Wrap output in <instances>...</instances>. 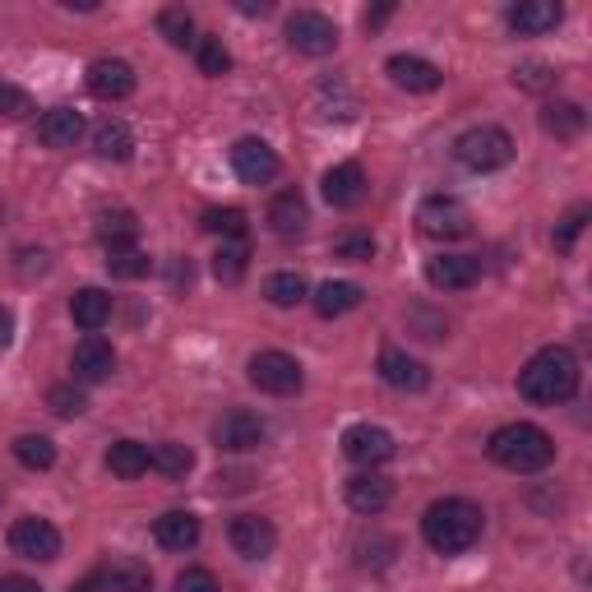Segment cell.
Wrapping results in <instances>:
<instances>
[{
  "label": "cell",
  "instance_id": "6da1fadb",
  "mask_svg": "<svg viewBox=\"0 0 592 592\" xmlns=\"http://www.w3.org/2000/svg\"><path fill=\"white\" fill-rule=\"evenodd\" d=\"M518 393L537 407L569 403L579 393V357L569 347H541V353L518 370Z\"/></svg>",
  "mask_w": 592,
  "mask_h": 592
},
{
  "label": "cell",
  "instance_id": "7a4b0ae2",
  "mask_svg": "<svg viewBox=\"0 0 592 592\" xmlns=\"http://www.w3.org/2000/svg\"><path fill=\"white\" fill-rule=\"evenodd\" d=\"M481 510L472 500H458V495H449V500H435L431 510L422 514V537H426V546L431 551H440V556H463V551H472V546L481 541Z\"/></svg>",
  "mask_w": 592,
  "mask_h": 592
},
{
  "label": "cell",
  "instance_id": "3957f363",
  "mask_svg": "<svg viewBox=\"0 0 592 592\" xmlns=\"http://www.w3.org/2000/svg\"><path fill=\"white\" fill-rule=\"evenodd\" d=\"M487 454L500 468H510L518 477H533V472H546L556 463V440L533 422H510L487 440Z\"/></svg>",
  "mask_w": 592,
  "mask_h": 592
},
{
  "label": "cell",
  "instance_id": "277c9868",
  "mask_svg": "<svg viewBox=\"0 0 592 592\" xmlns=\"http://www.w3.org/2000/svg\"><path fill=\"white\" fill-rule=\"evenodd\" d=\"M454 158L468 171H500L514 163V139L500 125H472L454 139Z\"/></svg>",
  "mask_w": 592,
  "mask_h": 592
},
{
  "label": "cell",
  "instance_id": "5b68a950",
  "mask_svg": "<svg viewBox=\"0 0 592 592\" xmlns=\"http://www.w3.org/2000/svg\"><path fill=\"white\" fill-rule=\"evenodd\" d=\"M246 370H250V384L273 393V399H292V393H301V384H305L301 361L288 357V353H278V347H269V353H255Z\"/></svg>",
  "mask_w": 592,
  "mask_h": 592
},
{
  "label": "cell",
  "instance_id": "8992f818",
  "mask_svg": "<svg viewBox=\"0 0 592 592\" xmlns=\"http://www.w3.org/2000/svg\"><path fill=\"white\" fill-rule=\"evenodd\" d=\"M416 227H422L431 241H463L472 232V213L463 200H454V194H431L416 209Z\"/></svg>",
  "mask_w": 592,
  "mask_h": 592
},
{
  "label": "cell",
  "instance_id": "52a82bcc",
  "mask_svg": "<svg viewBox=\"0 0 592 592\" xmlns=\"http://www.w3.org/2000/svg\"><path fill=\"white\" fill-rule=\"evenodd\" d=\"M288 42H292V52H301V56H328L338 47V24L328 14H320V10H297L288 19Z\"/></svg>",
  "mask_w": 592,
  "mask_h": 592
},
{
  "label": "cell",
  "instance_id": "ba28073f",
  "mask_svg": "<svg viewBox=\"0 0 592 592\" xmlns=\"http://www.w3.org/2000/svg\"><path fill=\"white\" fill-rule=\"evenodd\" d=\"M10 551L19 560H37V565H47L60 556V533H56V523L47 518H14V528H10Z\"/></svg>",
  "mask_w": 592,
  "mask_h": 592
},
{
  "label": "cell",
  "instance_id": "9c48e42d",
  "mask_svg": "<svg viewBox=\"0 0 592 592\" xmlns=\"http://www.w3.org/2000/svg\"><path fill=\"white\" fill-rule=\"evenodd\" d=\"M343 454L353 458L361 472H376L380 463L393 458V435L384 426H370V422H357L343 431Z\"/></svg>",
  "mask_w": 592,
  "mask_h": 592
},
{
  "label": "cell",
  "instance_id": "30bf717a",
  "mask_svg": "<svg viewBox=\"0 0 592 592\" xmlns=\"http://www.w3.org/2000/svg\"><path fill=\"white\" fill-rule=\"evenodd\" d=\"M265 435H269L265 416H255L246 407H232V412H223V422L213 426V445L227 449V454H246V449L265 445Z\"/></svg>",
  "mask_w": 592,
  "mask_h": 592
},
{
  "label": "cell",
  "instance_id": "8fae6325",
  "mask_svg": "<svg viewBox=\"0 0 592 592\" xmlns=\"http://www.w3.org/2000/svg\"><path fill=\"white\" fill-rule=\"evenodd\" d=\"M278 153L265 144V139H255V135H246V139H236L232 144V171L246 186H269L273 177H278Z\"/></svg>",
  "mask_w": 592,
  "mask_h": 592
},
{
  "label": "cell",
  "instance_id": "7c38bea8",
  "mask_svg": "<svg viewBox=\"0 0 592 592\" xmlns=\"http://www.w3.org/2000/svg\"><path fill=\"white\" fill-rule=\"evenodd\" d=\"M227 541H232L236 556H246V560H269L273 546H278V528H273L269 518H259V514H236L232 528H227Z\"/></svg>",
  "mask_w": 592,
  "mask_h": 592
},
{
  "label": "cell",
  "instance_id": "4fadbf2b",
  "mask_svg": "<svg viewBox=\"0 0 592 592\" xmlns=\"http://www.w3.org/2000/svg\"><path fill=\"white\" fill-rule=\"evenodd\" d=\"M380 380L389 389H399V393H422L431 384V366L407 357L403 347H384L380 353Z\"/></svg>",
  "mask_w": 592,
  "mask_h": 592
},
{
  "label": "cell",
  "instance_id": "5bb4252c",
  "mask_svg": "<svg viewBox=\"0 0 592 592\" xmlns=\"http://www.w3.org/2000/svg\"><path fill=\"white\" fill-rule=\"evenodd\" d=\"M89 93L102 102H121L135 93V70H130V60H116V56L93 60L89 65Z\"/></svg>",
  "mask_w": 592,
  "mask_h": 592
},
{
  "label": "cell",
  "instance_id": "9a60e30c",
  "mask_svg": "<svg viewBox=\"0 0 592 592\" xmlns=\"http://www.w3.org/2000/svg\"><path fill=\"white\" fill-rule=\"evenodd\" d=\"M343 495H347V504H353L357 514L376 518V514H384L389 504H393V481L380 477V472H357V477H347Z\"/></svg>",
  "mask_w": 592,
  "mask_h": 592
},
{
  "label": "cell",
  "instance_id": "2e32d148",
  "mask_svg": "<svg viewBox=\"0 0 592 592\" xmlns=\"http://www.w3.org/2000/svg\"><path fill=\"white\" fill-rule=\"evenodd\" d=\"M389 79L399 83V89H407V93H435L445 83V70L435 60H426V56H389Z\"/></svg>",
  "mask_w": 592,
  "mask_h": 592
},
{
  "label": "cell",
  "instance_id": "e0dca14e",
  "mask_svg": "<svg viewBox=\"0 0 592 592\" xmlns=\"http://www.w3.org/2000/svg\"><path fill=\"white\" fill-rule=\"evenodd\" d=\"M366 194H370V181L357 163H338L324 171V200L334 209H357V204H366Z\"/></svg>",
  "mask_w": 592,
  "mask_h": 592
},
{
  "label": "cell",
  "instance_id": "ac0fdd59",
  "mask_svg": "<svg viewBox=\"0 0 592 592\" xmlns=\"http://www.w3.org/2000/svg\"><path fill=\"white\" fill-rule=\"evenodd\" d=\"M481 278V265L472 255H435L426 259V282L440 292H463Z\"/></svg>",
  "mask_w": 592,
  "mask_h": 592
},
{
  "label": "cell",
  "instance_id": "d6986e66",
  "mask_svg": "<svg viewBox=\"0 0 592 592\" xmlns=\"http://www.w3.org/2000/svg\"><path fill=\"white\" fill-rule=\"evenodd\" d=\"M112 370H116V353H112V343H107V338L89 334V338L75 347V380L102 384L107 376H112Z\"/></svg>",
  "mask_w": 592,
  "mask_h": 592
},
{
  "label": "cell",
  "instance_id": "ffe728a7",
  "mask_svg": "<svg viewBox=\"0 0 592 592\" xmlns=\"http://www.w3.org/2000/svg\"><path fill=\"white\" fill-rule=\"evenodd\" d=\"M361 297H366V292L357 288V282L328 278V282H320V288H315L311 305H315V315H320V320H338V315H347V311H357Z\"/></svg>",
  "mask_w": 592,
  "mask_h": 592
},
{
  "label": "cell",
  "instance_id": "44dd1931",
  "mask_svg": "<svg viewBox=\"0 0 592 592\" xmlns=\"http://www.w3.org/2000/svg\"><path fill=\"white\" fill-rule=\"evenodd\" d=\"M560 19H565V10L556 5V0H518V5L510 10V29L523 33V37H537V33H551Z\"/></svg>",
  "mask_w": 592,
  "mask_h": 592
},
{
  "label": "cell",
  "instance_id": "7402d4cb",
  "mask_svg": "<svg viewBox=\"0 0 592 592\" xmlns=\"http://www.w3.org/2000/svg\"><path fill=\"white\" fill-rule=\"evenodd\" d=\"M153 537H158L163 551H190L200 541V518L190 510H167L158 523H153Z\"/></svg>",
  "mask_w": 592,
  "mask_h": 592
},
{
  "label": "cell",
  "instance_id": "603a6c76",
  "mask_svg": "<svg viewBox=\"0 0 592 592\" xmlns=\"http://www.w3.org/2000/svg\"><path fill=\"white\" fill-rule=\"evenodd\" d=\"M79 135H83V116L75 107H52V112H42V121H37V139L47 148H75Z\"/></svg>",
  "mask_w": 592,
  "mask_h": 592
},
{
  "label": "cell",
  "instance_id": "cb8c5ba5",
  "mask_svg": "<svg viewBox=\"0 0 592 592\" xmlns=\"http://www.w3.org/2000/svg\"><path fill=\"white\" fill-rule=\"evenodd\" d=\"M93 153L107 158V163H125L130 153H135V130H130L125 121H116V116L98 121L93 125Z\"/></svg>",
  "mask_w": 592,
  "mask_h": 592
},
{
  "label": "cell",
  "instance_id": "d4e9b609",
  "mask_svg": "<svg viewBox=\"0 0 592 592\" xmlns=\"http://www.w3.org/2000/svg\"><path fill=\"white\" fill-rule=\"evenodd\" d=\"M305 223H311V209H305L301 190H282V194H273V204H269V227H273L278 236H301Z\"/></svg>",
  "mask_w": 592,
  "mask_h": 592
},
{
  "label": "cell",
  "instance_id": "484cf974",
  "mask_svg": "<svg viewBox=\"0 0 592 592\" xmlns=\"http://www.w3.org/2000/svg\"><path fill=\"white\" fill-rule=\"evenodd\" d=\"M70 315H75V324L83 328V334H98V328L112 320V292H102V288H83V292H75Z\"/></svg>",
  "mask_w": 592,
  "mask_h": 592
},
{
  "label": "cell",
  "instance_id": "4316f807",
  "mask_svg": "<svg viewBox=\"0 0 592 592\" xmlns=\"http://www.w3.org/2000/svg\"><path fill=\"white\" fill-rule=\"evenodd\" d=\"M98 579H102V588H112V592H148V583H153L148 565H144V560H130V556L112 560Z\"/></svg>",
  "mask_w": 592,
  "mask_h": 592
},
{
  "label": "cell",
  "instance_id": "83f0119b",
  "mask_svg": "<svg viewBox=\"0 0 592 592\" xmlns=\"http://www.w3.org/2000/svg\"><path fill=\"white\" fill-rule=\"evenodd\" d=\"M583 125H588V112L579 102H551L541 112V130L546 135H556V139H579Z\"/></svg>",
  "mask_w": 592,
  "mask_h": 592
},
{
  "label": "cell",
  "instance_id": "f1b7e54d",
  "mask_svg": "<svg viewBox=\"0 0 592 592\" xmlns=\"http://www.w3.org/2000/svg\"><path fill=\"white\" fill-rule=\"evenodd\" d=\"M107 468H112V477L121 481H135L148 472V445L139 440H116L112 449H107Z\"/></svg>",
  "mask_w": 592,
  "mask_h": 592
},
{
  "label": "cell",
  "instance_id": "f546056e",
  "mask_svg": "<svg viewBox=\"0 0 592 592\" xmlns=\"http://www.w3.org/2000/svg\"><path fill=\"white\" fill-rule=\"evenodd\" d=\"M148 468H158L163 477L181 481V477L194 468V454H190L186 445H177V440H163V445H153V454H148Z\"/></svg>",
  "mask_w": 592,
  "mask_h": 592
},
{
  "label": "cell",
  "instance_id": "4dcf8cb0",
  "mask_svg": "<svg viewBox=\"0 0 592 592\" xmlns=\"http://www.w3.org/2000/svg\"><path fill=\"white\" fill-rule=\"evenodd\" d=\"M158 33L171 42V47H194V42H200V37H194V14L186 10V5H167L163 14H158Z\"/></svg>",
  "mask_w": 592,
  "mask_h": 592
},
{
  "label": "cell",
  "instance_id": "1f68e13d",
  "mask_svg": "<svg viewBox=\"0 0 592 592\" xmlns=\"http://www.w3.org/2000/svg\"><path fill=\"white\" fill-rule=\"evenodd\" d=\"M98 236H102V246H107V250H112V246H135V236H139L135 213H130V209H112V213H102Z\"/></svg>",
  "mask_w": 592,
  "mask_h": 592
},
{
  "label": "cell",
  "instance_id": "d6a6232c",
  "mask_svg": "<svg viewBox=\"0 0 592 592\" xmlns=\"http://www.w3.org/2000/svg\"><path fill=\"white\" fill-rule=\"evenodd\" d=\"M14 458L24 468H33V472H47L56 463V445L47 440V435H19V440H14Z\"/></svg>",
  "mask_w": 592,
  "mask_h": 592
},
{
  "label": "cell",
  "instance_id": "836d02e7",
  "mask_svg": "<svg viewBox=\"0 0 592 592\" xmlns=\"http://www.w3.org/2000/svg\"><path fill=\"white\" fill-rule=\"evenodd\" d=\"M246 259H250V250L241 246V241H223V246H217V255H213V273H217V282H241L246 278Z\"/></svg>",
  "mask_w": 592,
  "mask_h": 592
},
{
  "label": "cell",
  "instance_id": "e575fe53",
  "mask_svg": "<svg viewBox=\"0 0 592 592\" xmlns=\"http://www.w3.org/2000/svg\"><path fill=\"white\" fill-rule=\"evenodd\" d=\"M107 273L112 278H144L148 273V255L139 246H112L107 250Z\"/></svg>",
  "mask_w": 592,
  "mask_h": 592
},
{
  "label": "cell",
  "instance_id": "d590c367",
  "mask_svg": "<svg viewBox=\"0 0 592 592\" xmlns=\"http://www.w3.org/2000/svg\"><path fill=\"white\" fill-rule=\"evenodd\" d=\"M265 297H269L273 305H282V311H292V305L305 301V278H301V273H273V278L265 282Z\"/></svg>",
  "mask_w": 592,
  "mask_h": 592
},
{
  "label": "cell",
  "instance_id": "8d00e7d4",
  "mask_svg": "<svg viewBox=\"0 0 592 592\" xmlns=\"http://www.w3.org/2000/svg\"><path fill=\"white\" fill-rule=\"evenodd\" d=\"M200 227H204V232H213V236L241 241L250 223H246V213H241V209H209V213L200 217Z\"/></svg>",
  "mask_w": 592,
  "mask_h": 592
},
{
  "label": "cell",
  "instance_id": "74e56055",
  "mask_svg": "<svg viewBox=\"0 0 592 592\" xmlns=\"http://www.w3.org/2000/svg\"><path fill=\"white\" fill-rule=\"evenodd\" d=\"M514 89H523V93H546V89H556V70H551L546 60L518 65V70H514Z\"/></svg>",
  "mask_w": 592,
  "mask_h": 592
},
{
  "label": "cell",
  "instance_id": "f35d334b",
  "mask_svg": "<svg viewBox=\"0 0 592 592\" xmlns=\"http://www.w3.org/2000/svg\"><path fill=\"white\" fill-rule=\"evenodd\" d=\"M194 47H200V70H204L209 79H223V75L232 70V52H227L217 37H200Z\"/></svg>",
  "mask_w": 592,
  "mask_h": 592
},
{
  "label": "cell",
  "instance_id": "ab89813d",
  "mask_svg": "<svg viewBox=\"0 0 592 592\" xmlns=\"http://www.w3.org/2000/svg\"><path fill=\"white\" fill-rule=\"evenodd\" d=\"M47 407H52L56 416H79L83 407H89V399H83L79 384H52V389H47Z\"/></svg>",
  "mask_w": 592,
  "mask_h": 592
},
{
  "label": "cell",
  "instance_id": "60d3db41",
  "mask_svg": "<svg viewBox=\"0 0 592 592\" xmlns=\"http://www.w3.org/2000/svg\"><path fill=\"white\" fill-rule=\"evenodd\" d=\"M334 250L343 259H361V265H366V259H376V236H370V232H343L334 241Z\"/></svg>",
  "mask_w": 592,
  "mask_h": 592
},
{
  "label": "cell",
  "instance_id": "b9f144b4",
  "mask_svg": "<svg viewBox=\"0 0 592 592\" xmlns=\"http://www.w3.org/2000/svg\"><path fill=\"white\" fill-rule=\"evenodd\" d=\"M583 227H588V204L569 209V217H565V223L556 227V250H560V255H569V250H574V241L583 236Z\"/></svg>",
  "mask_w": 592,
  "mask_h": 592
},
{
  "label": "cell",
  "instance_id": "7bdbcfd3",
  "mask_svg": "<svg viewBox=\"0 0 592 592\" xmlns=\"http://www.w3.org/2000/svg\"><path fill=\"white\" fill-rule=\"evenodd\" d=\"M33 98L19 89V83H0V116H29Z\"/></svg>",
  "mask_w": 592,
  "mask_h": 592
},
{
  "label": "cell",
  "instance_id": "ee69618b",
  "mask_svg": "<svg viewBox=\"0 0 592 592\" xmlns=\"http://www.w3.org/2000/svg\"><path fill=\"white\" fill-rule=\"evenodd\" d=\"M177 592H217V579L209 569H186V574H177Z\"/></svg>",
  "mask_w": 592,
  "mask_h": 592
},
{
  "label": "cell",
  "instance_id": "f6af8a7d",
  "mask_svg": "<svg viewBox=\"0 0 592 592\" xmlns=\"http://www.w3.org/2000/svg\"><path fill=\"white\" fill-rule=\"evenodd\" d=\"M0 592H42V588L29 574H0Z\"/></svg>",
  "mask_w": 592,
  "mask_h": 592
},
{
  "label": "cell",
  "instance_id": "bcb514c9",
  "mask_svg": "<svg viewBox=\"0 0 592 592\" xmlns=\"http://www.w3.org/2000/svg\"><path fill=\"white\" fill-rule=\"evenodd\" d=\"M10 338H14V315H10V305H0V353L10 347Z\"/></svg>",
  "mask_w": 592,
  "mask_h": 592
},
{
  "label": "cell",
  "instance_id": "7dc6e473",
  "mask_svg": "<svg viewBox=\"0 0 592 592\" xmlns=\"http://www.w3.org/2000/svg\"><path fill=\"white\" fill-rule=\"evenodd\" d=\"M236 10H241V14H269L273 5H269V0H241Z\"/></svg>",
  "mask_w": 592,
  "mask_h": 592
},
{
  "label": "cell",
  "instance_id": "c3c4849f",
  "mask_svg": "<svg viewBox=\"0 0 592 592\" xmlns=\"http://www.w3.org/2000/svg\"><path fill=\"white\" fill-rule=\"evenodd\" d=\"M393 14V5H380V10H366V29H380L384 19Z\"/></svg>",
  "mask_w": 592,
  "mask_h": 592
},
{
  "label": "cell",
  "instance_id": "681fc988",
  "mask_svg": "<svg viewBox=\"0 0 592 592\" xmlns=\"http://www.w3.org/2000/svg\"><path fill=\"white\" fill-rule=\"evenodd\" d=\"M65 10H98V0H60Z\"/></svg>",
  "mask_w": 592,
  "mask_h": 592
}]
</instances>
